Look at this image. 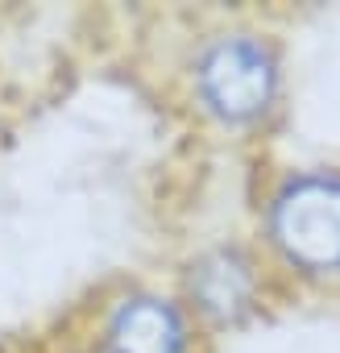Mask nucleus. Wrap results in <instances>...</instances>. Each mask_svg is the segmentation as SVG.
<instances>
[{
  "instance_id": "2",
  "label": "nucleus",
  "mask_w": 340,
  "mask_h": 353,
  "mask_svg": "<svg viewBox=\"0 0 340 353\" xmlns=\"http://www.w3.org/2000/svg\"><path fill=\"white\" fill-rule=\"evenodd\" d=\"M191 88L200 108L220 125H249L278 96V59L257 34H216L195 54Z\"/></svg>"
},
{
  "instance_id": "3",
  "label": "nucleus",
  "mask_w": 340,
  "mask_h": 353,
  "mask_svg": "<svg viewBox=\"0 0 340 353\" xmlns=\"http://www.w3.org/2000/svg\"><path fill=\"white\" fill-rule=\"evenodd\" d=\"M100 341L104 353H187L191 320L183 303L158 291H129L108 307Z\"/></svg>"
},
{
  "instance_id": "1",
  "label": "nucleus",
  "mask_w": 340,
  "mask_h": 353,
  "mask_svg": "<svg viewBox=\"0 0 340 353\" xmlns=\"http://www.w3.org/2000/svg\"><path fill=\"white\" fill-rule=\"evenodd\" d=\"M266 237L278 250V258L295 270H340V174H286L266 204Z\"/></svg>"
},
{
  "instance_id": "4",
  "label": "nucleus",
  "mask_w": 340,
  "mask_h": 353,
  "mask_svg": "<svg viewBox=\"0 0 340 353\" xmlns=\"http://www.w3.org/2000/svg\"><path fill=\"white\" fill-rule=\"evenodd\" d=\"M257 266L249 254L233 250V245H220V250H208L191 262L187 270V299L200 316L216 320V324H229V320H241L253 303H257Z\"/></svg>"
}]
</instances>
